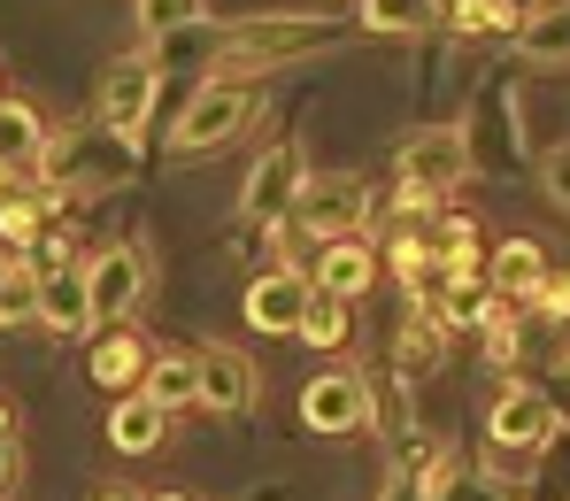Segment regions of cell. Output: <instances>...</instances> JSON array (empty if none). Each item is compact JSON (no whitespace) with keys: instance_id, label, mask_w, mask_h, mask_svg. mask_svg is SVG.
Wrapping results in <instances>:
<instances>
[{"instance_id":"obj_25","label":"cell","mask_w":570,"mask_h":501,"mask_svg":"<svg viewBox=\"0 0 570 501\" xmlns=\"http://www.w3.org/2000/svg\"><path fill=\"white\" fill-rule=\"evenodd\" d=\"M193 16H200L193 0H147V8H139V23H147V31H170V23H193Z\"/></svg>"},{"instance_id":"obj_15","label":"cell","mask_w":570,"mask_h":501,"mask_svg":"<svg viewBox=\"0 0 570 501\" xmlns=\"http://www.w3.org/2000/svg\"><path fill=\"white\" fill-rule=\"evenodd\" d=\"M440 363H448V332H440V316H432V308H416V316L401 324V379H409V386H424Z\"/></svg>"},{"instance_id":"obj_9","label":"cell","mask_w":570,"mask_h":501,"mask_svg":"<svg viewBox=\"0 0 570 501\" xmlns=\"http://www.w3.org/2000/svg\"><path fill=\"white\" fill-rule=\"evenodd\" d=\"M379 278V247L371 239H332L308 271V294H332V301H363Z\"/></svg>"},{"instance_id":"obj_27","label":"cell","mask_w":570,"mask_h":501,"mask_svg":"<svg viewBox=\"0 0 570 501\" xmlns=\"http://www.w3.org/2000/svg\"><path fill=\"white\" fill-rule=\"evenodd\" d=\"M155 501H193V494H178V487H170V494H155Z\"/></svg>"},{"instance_id":"obj_17","label":"cell","mask_w":570,"mask_h":501,"mask_svg":"<svg viewBox=\"0 0 570 501\" xmlns=\"http://www.w3.org/2000/svg\"><path fill=\"white\" fill-rule=\"evenodd\" d=\"M540 271H548V255H540L532 239H509V247L485 263V286H493V301H501V294H532Z\"/></svg>"},{"instance_id":"obj_1","label":"cell","mask_w":570,"mask_h":501,"mask_svg":"<svg viewBox=\"0 0 570 501\" xmlns=\"http://www.w3.org/2000/svg\"><path fill=\"white\" fill-rule=\"evenodd\" d=\"M255 116V86H232V78H208L200 94L186 100V116H178V131H170V147L178 155H208V147H224V139H239V124Z\"/></svg>"},{"instance_id":"obj_26","label":"cell","mask_w":570,"mask_h":501,"mask_svg":"<svg viewBox=\"0 0 570 501\" xmlns=\"http://www.w3.org/2000/svg\"><path fill=\"white\" fill-rule=\"evenodd\" d=\"M8 479H16V448L0 440V494H8Z\"/></svg>"},{"instance_id":"obj_11","label":"cell","mask_w":570,"mask_h":501,"mask_svg":"<svg viewBox=\"0 0 570 501\" xmlns=\"http://www.w3.org/2000/svg\"><path fill=\"white\" fill-rule=\"evenodd\" d=\"M301 308H308V278L301 271H271V278L247 286V324L255 332H293Z\"/></svg>"},{"instance_id":"obj_16","label":"cell","mask_w":570,"mask_h":501,"mask_svg":"<svg viewBox=\"0 0 570 501\" xmlns=\"http://www.w3.org/2000/svg\"><path fill=\"white\" fill-rule=\"evenodd\" d=\"M23 163H47V131H39V116L23 100H0V170L16 178Z\"/></svg>"},{"instance_id":"obj_20","label":"cell","mask_w":570,"mask_h":501,"mask_svg":"<svg viewBox=\"0 0 570 501\" xmlns=\"http://www.w3.org/2000/svg\"><path fill=\"white\" fill-rule=\"evenodd\" d=\"M139 394L155 401L163 416L170 409H193V355H163V363H147V386Z\"/></svg>"},{"instance_id":"obj_28","label":"cell","mask_w":570,"mask_h":501,"mask_svg":"<svg viewBox=\"0 0 570 501\" xmlns=\"http://www.w3.org/2000/svg\"><path fill=\"white\" fill-rule=\"evenodd\" d=\"M0 440H8V401H0Z\"/></svg>"},{"instance_id":"obj_29","label":"cell","mask_w":570,"mask_h":501,"mask_svg":"<svg viewBox=\"0 0 570 501\" xmlns=\"http://www.w3.org/2000/svg\"><path fill=\"white\" fill-rule=\"evenodd\" d=\"M100 501H139V494H100Z\"/></svg>"},{"instance_id":"obj_21","label":"cell","mask_w":570,"mask_h":501,"mask_svg":"<svg viewBox=\"0 0 570 501\" xmlns=\"http://www.w3.org/2000/svg\"><path fill=\"white\" fill-rule=\"evenodd\" d=\"M23 324H39V278L31 271H0V332H23Z\"/></svg>"},{"instance_id":"obj_12","label":"cell","mask_w":570,"mask_h":501,"mask_svg":"<svg viewBox=\"0 0 570 501\" xmlns=\"http://www.w3.org/2000/svg\"><path fill=\"white\" fill-rule=\"evenodd\" d=\"M163 432H170V416L147 394H116V409H108V448H116V455H155Z\"/></svg>"},{"instance_id":"obj_23","label":"cell","mask_w":570,"mask_h":501,"mask_svg":"<svg viewBox=\"0 0 570 501\" xmlns=\"http://www.w3.org/2000/svg\"><path fill=\"white\" fill-rule=\"evenodd\" d=\"M455 31H471V39H485V31H517L524 23V8H501V0H463V8H440Z\"/></svg>"},{"instance_id":"obj_10","label":"cell","mask_w":570,"mask_h":501,"mask_svg":"<svg viewBox=\"0 0 570 501\" xmlns=\"http://www.w3.org/2000/svg\"><path fill=\"white\" fill-rule=\"evenodd\" d=\"M147 108H155V62H116L108 86H100V124L116 139H131L147 124Z\"/></svg>"},{"instance_id":"obj_5","label":"cell","mask_w":570,"mask_h":501,"mask_svg":"<svg viewBox=\"0 0 570 501\" xmlns=\"http://www.w3.org/2000/svg\"><path fill=\"white\" fill-rule=\"evenodd\" d=\"M556 432H563V416L548 409L540 386H509V394L493 401V416H485V440L493 448H548Z\"/></svg>"},{"instance_id":"obj_13","label":"cell","mask_w":570,"mask_h":501,"mask_svg":"<svg viewBox=\"0 0 570 501\" xmlns=\"http://www.w3.org/2000/svg\"><path fill=\"white\" fill-rule=\"evenodd\" d=\"M39 324H47L55 340H70V332H86V324H94L78 263H70V271H55V278H39Z\"/></svg>"},{"instance_id":"obj_19","label":"cell","mask_w":570,"mask_h":501,"mask_svg":"<svg viewBox=\"0 0 570 501\" xmlns=\"http://www.w3.org/2000/svg\"><path fill=\"white\" fill-rule=\"evenodd\" d=\"M485 308H493V286H485V278H455L448 294L432 301L440 332H478V324H485Z\"/></svg>"},{"instance_id":"obj_3","label":"cell","mask_w":570,"mask_h":501,"mask_svg":"<svg viewBox=\"0 0 570 501\" xmlns=\"http://www.w3.org/2000/svg\"><path fill=\"white\" fill-rule=\"evenodd\" d=\"M301 186H308L301 147H271V155L247 170V194H239L247 224H285V216H293V200H301Z\"/></svg>"},{"instance_id":"obj_4","label":"cell","mask_w":570,"mask_h":501,"mask_svg":"<svg viewBox=\"0 0 570 501\" xmlns=\"http://www.w3.org/2000/svg\"><path fill=\"white\" fill-rule=\"evenodd\" d=\"M293 216L308 232H324V239H355V224L371 216V186L363 178H316V186H301Z\"/></svg>"},{"instance_id":"obj_22","label":"cell","mask_w":570,"mask_h":501,"mask_svg":"<svg viewBox=\"0 0 570 501\" xmlns=\"http://www.w3.org/2000/svg\"><path fill=\"white\" fill-rule=\"evenodd\" d=\"M308 347H340L347 340V301H332V294H308V308H301V324H293Z\"/></svg>"},{"instance_id":"obj_8","label":"cell","mask_w":570,"mask_h":501,"mask_svg":"<svg viewBox=\"0 0 570 501\" xmlns=\"http://www.w3.org/2000/svg\"><path fill=\"white\" fill-rule=\"evenodd\" d=\"M193 401L239 416V409L255 401V363H247L239 347H200V355H193Z\"/></svg>"},{"instance_id":"obj_30","label":"cell","mask_w":570,"mask_h":501,"mask_svg":"<svg viewBox=\"0 0 570 501\" xmlns=\"http://www.w3.org/2000/svg\"><path fill=\"white\" fill-rule=\"evenodd\" d=\"M0 271H8V255H0Z\"/></svg>"},{"instance_id":"obj_14","label":"cell","mask_w":570,"mask_h":501,"mask_svg":"<svg viewBox=\"0 0 570 501\" xmlns=\"http://www.w3.org/2000/svg\"><path fill=\"white\" fill-rule=\"evenodd\" d=\"M47 224H55V194L0 200V247H8V263H16V255H31V247L47 239Z\"/></svg>"},{"instance_id":"obj_7","label":"cell","mask_w":570,"mask_h":501,"mask_svg":"<svg viewBox=\"0 0 570 501\" xmlns=\"http://www.w3.org/2000/svg\"><path fill=\"white\" fill-rule=\"evenodd\" d=\"M363 416H371V386L347 379V371H324V379L301 386V424L308 432H355Z\"/></svg>"},{"instance_id":"obj_6","label":"cell","mask_w":570,"mask_h":501,"mask_svg":"<svg viewBox=\"0 0 570 501\" xmlns=\"http://www.w3.org/2000/svg\"><path fill=\"white\" fill-rule=\"evenodd\" d=\"M463 170H471L463 131H416V139L401 147V186H416V194H448Z\"/></svg>"},{"instance_id":"obj_18","label":"cell","mask_w":570,"mask_h":501,"mask_svg":"<svg viewBox=\"0 0 570 501\" xmlns=\"http://www.w3.org/2000/svg\"><path fill=\"white\" fill-rule=\"evenodd\" d=\"M139 379H147L139 340H131V332H108V340L94 347V386H108V394H116V386H139Z\"/></svg>"},{"instance_id":"obj_24","label":"cell","mask_w":570,"mask_h":501,"mask_svg":"<svg viewBox=\"0 0 570 501\" xmlns=\"http://www.w3.org/2000/svg\"><path fill=\"white\" fill-rule=\"evenodd\" d=\"M363 23H371V31H424V23H440V8H393V0H371Z\"/></svg>"},{"instance_id":"obj_2","label":"cell","mask_w":570,"mask_h":501,"mask_svg":"<svg viewBox=\"0 0 570 501\" xmlns=\"http://www.w3.org/2000/svg\"><path fill=\"white\" fill-rule=\"evenodd\" d=\"M78 278H86V308H94V324H124L131 301L147 294V263H139V247H100L94 263H78Z\"/></svg>"}]
</instances>
